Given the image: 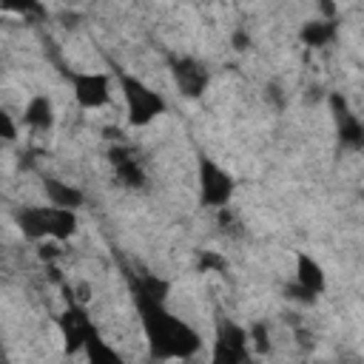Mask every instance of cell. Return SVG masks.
<instances>
[{
	"mask_svg": "<svg viewBox=\"0 0 364 364\" xmlns=\"http://www.w3.org/2000/svg\"><path fill=\"white\" fill-rule=\"evenodd\" d=\"M119 88H122V100H125V111H128L131 125H148L162 114L165 100L159 97V91L148 88L142 80L125 77Z\"/></svg>",
	"mask_w": 364,
	"mask_h": 364,
	"instance_id": "obj_1",
	"label": "cell"
},
{
	"mask_svg": "<svg viewBox=\"0 0 364 364\" xmlns=\"http://www.w3.org/2000/svg\"><path fill=\"white\" fill-rule=\"evenodd\" d=\"M250 355V336L225 321L216 330V341H213V353H210V364H245Z\"/></svg>",
	"mask_w": 364,
	"mask_h": 364,
	"instance_id": "obj_2",
	"label": "cell"
},
{
	"mask_svg": "<svg viewBox=\"0 0 364 364\" xmlns=\"http://www.w3.org/2000/svg\"><path fill=\"white\" fill-rule=\"evenodd\" d=\"M74 97L82 108H102L111 102V80L100 71H85L80 77H74Z\"/></svg>",
	"mask_w": 364,
	"mask_h": 364,
	"instance_id": "obj_3",
	"label": "cell"
},
{
	"mask_svg": "<svg viewBox=\"0 0 364 364\" xmlns=\"http://www.w3.org/2000/svg\"><path fill=\"white\" fill-rule=\"evenodd\" d=\"M233 193V179L230 173H225L219 165H213L210 159L202 162V199L213 208L225 205Z\"/></svg>",
	"mask_w": 364,
	"mask_h": 364,
	"instance_id": "obj_4",
	"label": "cell"
},
{
	"mask_svg": "<svg viewBox=\"0 0 364 364\" xmlns=\"http://www.w3.org/2000/svg\"><path fill=\"white\" fill-rule=\"evenodd\" d=\"M23 122L28 128H34V131H48L54 125V105H51V100L46 94H37L34 100H28Z\"/></svg>",
	"mask_w": 364,
	"mask_h": 364,
	"instance_id": "obj_5",
	"label": "cell"
},
{
	"mask_svg": "<svg viewBox=\"0 0 364 364\" xmlns=\"http://www.w3.org/2000/svg\"><path fill=\"white\" fill-rule=\"evenodd\" d=\"M82 347H85V353H88V364H125V358H122L114 347H108L102 338H97L91 330L85 333Z\"/></svg>",
	"mask_w": 364,
	"mask_h": 364,
	"instance_id": "obj_6",
	"label": "cell"
},
{
	"mask_svg": "<svg viewBox=\"0 0 364 364\" xmlns=\"http://www.w3.org/2000/svg\"><path fill=\"white\" fill-rule=\"evenodd\" d=\"M14 136H17V122L11 119L9 111L0 108V142H9V139H14Z\"/></svg>",
	"mask_w": 364,
	"mask_h": 364,
	"instance_id": "obj_7",
	"label": "cell"
}]
</instances>
